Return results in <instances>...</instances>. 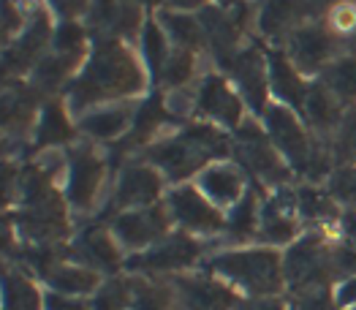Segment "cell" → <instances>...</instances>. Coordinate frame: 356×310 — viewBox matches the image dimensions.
I'll use <instances>...</instances> for the list:
<instances>
[{
  "label": "cell",
  "instance_id": "1",
  "mask_svg": "<svg viewBox=\"0 0 356 310\" xmlns=\"http://www.w3.org/2000/svg\"><path fill=\"white\" fill-rule=\"evenodd\" d=\"M142 88V76L134 60L115 44H104L90 63L88 74L74 85V104L85 106L90 101L134 93Z\"/></svg>",
  "mask_w": 356,
  "mask_h": 310
},
{
  "label": "cell",
  "instance_id": "2",
  "mask_svg": "<svg viewBox=\"0 0 356 310\" xmlns=\"http://www.w3.org/2000/svg\"><path fill=\"white\" fill-rule=\"evenodd\" d=\"M223 153H226V139L209 125H196L179 133L177 139L158 145L149 153V158L161 169H166L175 180H182L191 172H196L202 163H207L209 158H218Z\"/></svg>",
  "mask_w": 356,
  "mask_h": 310
},
{
  "label": "cell",
  "instance_id": "3",
  "mask_svg": "<svg viewBox=\"0 0 356 310\" xmlns=\"http://www.w3.org/2000/svg\"><path fill=\"white\" fill-rule=\"evenodd\" d=\"M212 270L237 280L253 294H272L280 288V261L272 250H242L223 253L212 261Z\"/></svg>",
  "mask_w": 356,
  "mask_h": 310
},
{
  "label": "cell",
  "instance_id": "4",
  "mask_svg": "<svg viewBox=\"0 0 356 310\" xmlns=\"http://www.w3.org/2000/svg\"><path fill=\"white\" fill-rule=\"evenodd\" d=\"M267 125L272 139L277 142V147L289 155V161L294 163V169H299L302 174L310 177H321L327 172V158L318 153L307 133L299 128V123L280 106H269L267 109Z\"/></svg>",
  "mask_w": 356,
  "mask_h": 310
},
{
  "label": "cell",
  "instance_id": "5",
  "mask_svg": "<svg viewBox=\"0 0 356 310\" xmlns=\"http://www.w3.org/2000/svg\"><path fill=\"white\" fill-rule=\"evenodd\" d=\"M25 196H28V210L22 215L25 234L47 240V237H58L65 231L63 207H60L58 196L52 193V188L47 186L44 177L30 174L28 186H25Z\"/></svg>",
  "mask_w": 356,
  "mask_h": 310
},
{
  "label": "cell",
  "instance_id": "6",
  "mask_svg": "<svg viewBox=\"0 0 356 310\" xmlns=\"http://www.w3.org/2000/svg\"><path fill=\"white\" fill-rule=\"evenodd\" d=\"M327 270L329 253L318 237H305L286 256V275L291 280V286L302 294L321 288V283L327 280Z\"/></svg>",
  "mask_w": 356,
  "mask_h": 310
},
{
  "label": "cell",
  "instance_id": "7",
  "mask_svg": "<svg viewBox=\"0 0 356 310\" xmlns=\"http://www.w3.org/2000/svg\"><path fill=\"white\" fill-rule=\"evenodd\" d=\"M237 155H239V161H242L253 174H259V177H264V180H283V177H286V169L280 166V161L269 150L264 133H261L256 125H245V128L239 131Z\"/></svg>",
  "mask_w": 356,
  "mask_h": 310
},
{
  "label": "cell",
  "instance_id": "8",
  "mask_svg": "<svg viewBox=\"0 0 356 310\" xmlns=\"http://www.w3.org/2000/svg\"><path fill=\"white\" fill-rule=\"evenodd\" d=\"M196 256H199V245H196L191 237L177 234V237L161 243L158 248L147 250V253H142V256H134V259H131V270H147V272L179 270V267H188Z\"/></svg>",
  "mask_w": 356,
  "mask_h": 310
},
{
  "label": "cell",
  "instance_id": "9",
  "mask_svg": "<svg viewBox=\"0 0 356 310\" xmlns=\"http://www.w3.org/2000/svg\"><path fill=\"white\" fill-rule=\"evenodd\" d=\"M166 231V213L161 207H145L136 213H125L115 220V234L125 245L142 248L152 240H158Z\"/></svg>",
  "mask_w": 356,
  "mask_h": 310
},
{
  "label": "cell",
  "instance_id": "10",
  "mask_svg": "<svg viewBox=\"0 0 356 310\" xmlns=\"http://www.w3.org/2000/svg\"><path fill=\"white\" fill-rule=\"evenodd\" d=\"M169 207L182 226L196 229V231H218L223 226V218L209 207L207 202L193 190V188H179L169 196Z\"/></svg>",
  "mask_w": 356,
  "mask_h": 310
},
{
  "label": "cell",
  "instance_id": "11",
  "mask_svg": "<svg viewBox=\"0 0 356 310\" xmlns=\"http://www.w3.org/2000/svg\"><path fill=\"white\" fill-rule=\"evenodd\" d=\"M101 174H104V166L101 161L88 150H76L71 155V180H68V199L74 207L85 210L92 204V196L98 190L101 183Z\"/></svg>",
  "mask_w": 356,
  "mask_h": 310
},
{
  "label": "cell",
  "instance_id": "12",
  "mask_svg": "<svg viewBox=\"0 0 356 310\" xmlns=\"http://www.w3.org/2000/svg\"><path fill=\"white\" fill-rule=\"evenodd\" d=\"M179 291L188 310H229L237 297L212 280H179Z\"/></svg>",
  "mask_w": 356,
  "mask_h": 310
},
{
  "label": "cell",
  "instance_id": "13",
  "mask_svg": "<svg viewBox=\"0 0 356 310\" xmlns=\"http://www.w3.org/2000/svg\"><path fill=\"white\" fill-rule=\"evenodd\" d=\"M158 190H161V180L155 172H149L145 166H131L118 188V202L120 207L131 204V207H139V204H152L158 199Z\"/></svg>",
  "mask_w": 356,
  "mask_h": 310
},
{
  "label": "cell",
  "instance_id": "14",
  "mask_svg": "<svg viewBox=\"0 0 356 310\" xmlns=\"http://www.w3.org/2000/svg\"><path fill=\"white\" fill-rule=\"evenodd\" d=\"M199 106L223 120V123L234 125L239 120V101L234 98V93L226 88V82L220 76H207L204 85H202V93H199Z\"/></svg>",
  "mask_w": 356,
  "mask_h": 310
},
{
  "label": "cell",
  "instance_id": "15",
  "mask_svg": "<svg viewBox=\"0 0 356 310\" xmlns=\"http://www.w3.org/2000/svg\"><path fill=\"white\" fill-rule=\"evenodd\" d=\"M232 71L237 74L239 85L245 88V95L250 101L253 109H264V93H267V71H264V60L259 52H242L237 63L232 65Z\"/></svg>",
  "mask_w": 356,
  "mask_h": 310
},
{
  "label": "cell",
  "instance_id": "16",
  "mask_svg": "<svg viewBox=\"0 0 356 310\" xmlns=\"http://www.w3.org/2000/svg\"><path fill=\"white\" fill-rule=\"evenodd\" d=\"M74 253H76L85 264L95 267V270H115V267H118L115 243H112L101 229H88V231L76 240Z\"/></svg>",
  "mask_w": 356,
  "mask_h": 310
},
{
  "label": "cell",
  "instance_id": "17",
  "mask_svg": "<svg viewBox=\"0 0 356 310\" xmlns=\"http://www.w3.org/2000/svg\"><path fill=\"white\" fill-rule=\"evenodd\" d=\"M329 49H332V41L321 31H299L291 38V52L305 68H316L324 58H329Z\"/></svg>",
  "mask_w": 356,
  "mask_h": 310
},
{
  "label": "cell",
  "instance_id": "18",
  "mask_svg": "<svg viewBox=\"0 0 356 310\" xmlns=\"http://www.w3.org/2000/svg\"><path fill=\"white\" fill-rule=\"evenodd\" d=\"M202 188L220 204L234 202L242 193V177L229 166H212L202 174Z\"/></svg>",
  "mask_w": 356,
  "mask_h": 310
},
{
  "label": "cell",
  "instance_id": "19",
  "mask_svg": "<svg viewBox=\"0 0 356 310\" xmlns=\"http://www.w3.org/2000/svg\"><path fill=\"white\" fill-rule=\"evenodd\" d=\"M289 202L291 196L280 193L264 207V237L272 243H286L294 234V220L289 218Z\"/></svg>",
  "mask_w": 356,
  "mask_h": 310
},
{
  "label": "cell",
  "instance_id": "20",
  "mask_svg": "<svg viewBox=\"0 0 356 310\" xmlns=\"http://www.w3.org/2000/svg\"><path fill=\"white\" fill-rule=\"evenodd\" d=\"M3 308L6 310H38V291L33 283L17 272H8L3 280Z\"/></svg>",
  "mask_w": 356,
  "mask_h": 310
},
{
  "label": "cell",
  "instance_id": "21",
  "mask_svg": "<svg viewBox=\"0 0 356 310\" xmlns=\"http://www.w3.org/2000/svg\"><path fill=\"white\" fill-rule=\"evenodd\" d=\"M269 68H272V85H275V90L283 95L286 101H291V104H305V95L307 93H305L299 76L289 68V63L283 60L277 52L269 55Z\"/></svg>",
  "mask_w": 356,
  "mask_h": 310
},
{
  "label": "cell",
  "instance_id": "22",
  "mask_svg": "<svg viewBox=\"0 0 356 310\" xmlns=\"http://www.w3.org/2000/svg\"><path fill=\"white\" fill-rule=\"evenodd\" d=\"M49 283L58 288L60 294H85V291H92L95 288V272H90V270H76V267H58V270H52L49 275Z\"/></svg>",
  "mask_w": 356,
  "mask_h": 310
},
{
  "label": "cell",
  "instance_id": "23",
  "mask_svg": "<svg viewBox=\"0 0 356 310\" xmlns=\"http://www.w3.org/2000/svg\"><path fill=\"white\" fill-rule=\"evenodd\" d=\"M302 106H305V115L310 117V123L318 128H329L337 123V104L332 101V93H327L324 88H310Z\"/></svg>",
  "mask_w": 356,
  "mask_h": 310
},
{
  "label": "cell",
  "instance_id": "24",
  "mask_svg": "<svg viewBox=\"0 0 356 310\" xmlns=\"http://www.w3.org/2000/svg\"><path fill=\"white\" fill-rule=\"evenodd\" d=\"M47 38H49V25H47L44 17H38L35 25L28 31V35L8 52V65H11V68H22V65L33 60V55L47 44Z\"/></svg>",
  "mask_w": 356,
  "mask_h": 310
},
{
  "label": "cell",
  "instance_id": "25",
  "mask_svg": "<svg viewBox=\"0 0 356 310\" xmlns=\"http://www.w3.org/2000/svg\"><path fill=\"white\" fill-rule=\"evenodd\" d=\"M128 120V112L125 109H109V112H95V115H90L88 120L82 123V128L92 133V136H98V139H109V136H115L122 131V125Z\"/></svg>",
  "mask_w": 356,
  "mask_h": 310
},
{
  "label": "cell",
  "instance_id": "26",
  "mask_svg": "<svg viewBox=\"0 0 356 310\" xmlns=\"http://www.w3.org/2000/svg\"><path fill=\"white\" fill-rule=\"evenodd\" d=\"M68 136H71V125L65 120V115L60 112V106H49L38 128V145H58V142H65Z\"/></svg>",
  "mask_w": 356,
  "mask_h": 310
},
{
  "label": "cell",
  "instance_id": "27",
  "mask_svg": "<svg viewBox=\"0 0 356 310\" xmlns=\"http://www.w3.org/2000/svg\"><path fill=\"white\" fill-rule=\"evenodd\" d=\"M329 88L340 98H354L356 95V60H340L327 74Z\"/></svg>",
  "mask_w": 356,
  "mask_h": 310
},
{
  "label": "cell",
  "instance_id": "28",
  "mask_svg": "<svg viewBox=\"0 0 356 310\" xmlns=\"http://www.w3.org/2000/svg\"><path fill=\"white\" fill-rule=\"evenodd\" d=\"M163 117H166V112H163V104L158 101V98H152L149 104L142 106V112H139V117H136V128H134V136H131V142H142L145 136H149L158 125L163 123Z\"/></svg>",
  "mask_w": 356,
  "mask_h": 310
},
{
  "label": "cell",
  "instance_id": "29",
  "mask_svg": "<svg viewBox=\"0 0 356 310\" xmlns=\"http://www.w3.org/2000/svg\"><path fill=\"white\" fill-rule=\"evenodd\" d=\"M128 305V283L125 280H112L106 283L98 297L92 300V310H125Z\"/></svg>",
  "mask_w": 356,
  "mask_h": 310
},
{
  "label": "cell",
  "instance_id": "30",
  "mask_svg": "<svg viewBox=\"0 0 356 310\" xmlns=\"http://www.w3.org/2000/svg\"><path fill=\"white\" fill-rule=\"evenodd\" d=\"M299 210L307 218H332L334 215V204L329 202L327 196H321L318 190H299Z\"/></svg>",
  "mask_w": 356,
  "mask_h": 310
},
{
  "label": "cell",
  "instance_id": "31",
  "mask_svg": "<svg viewBox=\"0 0 356 310\" xmlns=\"http://www.w3.org/2000/svg\"><path fill=\"white\" fill-rule=\"evenodd\" d=\"M253 223H256V199L245 196V202L234 210V215L229 220V229L234 237H248L253 231Z\"/></svg>",
  "mask_w": 356,
  "mask_h": 310
},
{
  "label": "cell",
  "instance_id": "32",
  "mask_svg": "<svg viewBox=\"0 0 356 310\" xmlns=\"http://www.w3.org/2000/svg\"><path fill=\"white\" fill-rule=\"evenodd\" d=\"M163 22L172 28V33L177 35L179 44H193V47H196V44L202 41V28H199V22H193V19H188V17L166 14Z\"/></svg>",
  "mask_w": 356,
  "mask_h": 310
},
{
  "label": "cell",
  "instance_id": "33",
  "mask_svg": "<svg viewBox=\"0 0 356 310\" xmlns=\"http://www.w3.org/2000/svg\"><path fill=\"white\" fill-rule=\"evenodd\" d=\"M169 308V294L158 286H139L134 308L131 310H166Z\"/></svg>",
  "mask_w": 356,
  "mask_h": 310
},
{
  "label": "cell",
  "instance_id": "34",
  "mask_svg": "<svg viewBox=\"0 0 356 310\" xmlns=\"http://www.w3.org/2000/svg\"><path fill=\"white\" fill-rule=\"evenodd\" d=\"M291 19V3L289 0H272L264 11V31L267 33H277L283 31Z\"/></svg>",
  "mask_w": 356,
  "mask_h": 310
},
{
  "label": "cell",
  "instance_id": "35",
  "mask_svg": "<svg viewBox=\"0 0 356 310\" xmlns=\"http://www.w3.org/2000/svg\"><path fill=\"white\" fill-rule=\"evenodd\" d=\"M55 47H58V52H65V55H79L82 52V31L76 25H63L55 38Z\"/></svg>",
  "mask_w": 356,
  "mask_h": 310
},
{
  "label": "cell",
  "instance_id": "36",
  "mask_svg": "<svg viewBox=\"0 0 356 310\" xmlns=\"http://www.w3.org/2000/svg\"><path fill=\"white\" fill-rule=\"evenodd\" d=\"M145 47H147V58L149 63H152V68L158 71L161 65H163V60H166V47H163V35H161V31L155 28V25H147V35H145Z\"/></svg>",
  "mask_w": 356,
  "mask_h": 310
},
{
  "label": "cell",
  "instance_id": "37",
  "mask_svg": "<svg viewBox=\"0 0 356 310\" xmlns=\"http://www.w3.org/2000/svg\"><path fill=\"white\" fill-rule=\"evenodd\" d=\"M299 310H334V305H332L327 288H313L299 297Z\"/></svg>",
  "mask_w": 356,
  "mask_h": 310
},
{
  "label": "cell",
  "instance_id": "38",
  "mask_svg": "<svg viewBox=\"0 0 356 310\" xmlns=\"http://www.w3.org/2000/svg\"><path fill=\"white\" fill-rule=\"evenodd\" d=\"M188 74H191V55H177V58H172V63H169V68L163 71V79L166 82H182V79H188Z\"/></svg>",
  "mask_w": 356,
  "mask_h": 310
},
{
  "label": "cell",
  "instance_id": "39",
  "mask_svg": "<svg viewBox=\"0 0 356 310\" xmlns=\"http://www.w3.org/2000/svg\"><path fill=\"white\" fill-rule=\"evenodd\" d=\"M332 188H334V193H337L340 199L356 204V172H340V174L334 177V186Z\"/></svg>",
  "mask_w": 356,
  "mask_h": 310
},
{
  "label": "cell",
  "instance_id": "40",
  "mask_svg": "<svg viewBox=\"0 0 356 310\" xmlns=\"http://www.w3.org/2000/svg\"><path fill=\"white\" fill-rule=\"evenodd\" d=\"M47 310H85L79 300H71L68 294H52L47 300Z\"/></svg>",
  "mask_w": 356,
  "mask_h": 310
},
{
  "label": "cell",
  "instance_id": "41",
  "mask_svg": "<svg viewBox=\"0 0 356 310\" xmlns=\"http://www.w3.org/2000/svg\"><path fill=\"white\" fill-rule=\"evenodd\" d=\"M55 8H58L60 14H76V11H82L85 8V3L88 0H49Z\"/></svg>",
  "mask_w": 356,
  "mask_h": 310
},
{
  "label": "cell",
  "instance_id": "42",
  "mask_svg": "<svg viewBox=\"0 0 356 310\" xmlns=\"http://www.w3.org/2000/svg\"><path fill=\"white\" fill-rule=\"evenodd\" d=\"M343 145H346V150L354 155L356 158V115L348 120V125H346V133H343Z\"/></svg>",
  "mask_w": 356,
  "mask_h": 310
},
{
  "label": "cell",
  "instance_id": "43",
  "mask_svg": "<svg viewBox=\"0 0 356 310\" xmlns=\"http://www.w3.org/2000/svg\"><path fill=\"white\" fill-rule=\"evenodd\" d=\"M340 302H346V305H351V302H356V278L348 280L343 288H340Z\"/></svg>",
  "mask_w": 356,
  "mask_h": 310
},
{
  "label": "cell",
  "instance_id": "44",
  "mask_svg": "<svg viewBox=\"0 0 356 310\" xmlns=\"http://www.w3.org/2000/svg\"><path fill=\"white\" fill-rule=\"evenodd\" d=\"M346 234H348V248L356 250V215L346 218Z\"/></svg>",
  "mask_w": 356,
  "mask_h": 310
},
{
  "label": "cell",
  "instance_id": "45",
  "mask_svg": "<svg viewBox=\"0 0 356 310\" xmlns=\"http://www.w3.org/2000/svg\"><path fill=\"white\" fill-rule=\"evenodd\" d=\"M245 310H283V305H280V302H275V300H264V302L245 305Z\"/></svg>",
  "mask_w": 356,
  "mask_h": 310
},
{
  "label": "cell",
  "instance_id": "46",
  "mask_svg": "<svg viewBox=\"0 0 356 310\" xmlns=\"http://www.w3.org/2000/svg\"><path fill=\"white\" fill-rule=\"evenodd\" d=\"M172 3H177V6H196V3H202V0H172Z\"/></svg>",
  "mask_w": 356,
  "mask_h": 310
},
{
  "label": "cell",
  "instance_id": "47",
  "mask_svg": "<svg viewBox=\"0 0 356 310\" xmlns=\"http://www.w3.org/2000/svg\"><path fill=\"white\" fill-rule=\"evenodd\" d=\"M149 3H155V0H149Z\"/></svg>",
  "mask_w": 356,
  "mask_h": 310
},
{
  "label": "cell",
  "instance_id": "48",
  "mask_svg": "<svg viewBox=\"0 0 356 310\" xmlns=\"http://www.w3.org/2000/svg\"><path fill=\"white\" fill-rule=\"evenodd\" d=\"M223 3H229V0H223Z\"/></svg>",
  "mask_w": 356,
  "mask_h": 310
},
{
  "label": "cell",
  "instance_id": "49",
  "mask_svg": "<svg viewBox=\"0 0 356 310\" xmlns=\"http://www.w3.org/2000/svg\"><path fill=\"white\" fill-rule=\"evenodd\" d=\"M354 310H356V308H354Z\"/></svg>",
  "mask_w": 356,
  "mask_h": 310
}]
</instances>
